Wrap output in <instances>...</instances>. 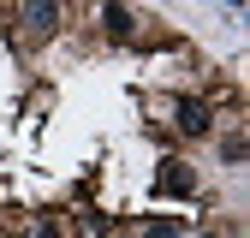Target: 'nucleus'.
<instances>
[{
	"instance_id": "obj_1",
	"label": "nucleus",
	"mask_w": 250,
	"mask_h": 238,
	"mask_svg": "<svg viewBox=\"0 0 250 238\" xmlns=\"http://www.w3.org/2000/svg\"><path fill=\"white\" fill-rule=\"evenodd\" d=\"M18 24L30 42H54L66 30V0H18Z\"/></svg>"
},
{
	"instance_id": "obj_7",
	"label": "nucleus",
	"mask_w": 250,
	"mask_h": 238,
	"mask_svg": "<svg viewBox=\"0 0 250 238\" xmlns=\"http://www.w3.org/2000/svg\"><path fill=\"white\" fill-rule=\"evenodd\" d=\"M143 238H179V220H149Z\"/></svg>"
},
{
	"instance_id": "obj_8",
	"label": "nucleus",
	"mask_w": 250,
	"mask_h": 238,
	"mask_svg": "<svg viewBox=\"0 0 250 238\" xmlns=\"http://www.w3.org/2000/svg\"><path fill=\"white\" fill-rule=\"evenodd\" d=\"M203 238H214V232H203Z\"/></svg>"
},
{
	"instance_id": "obj_4",
	"label": "nucleus",
	"mask_w": 250,
	"mask_h": 238,
	"mask_svg": "<svg viewBox=\"0 0 250 238\" xmlns=\"http://www.w3.org/2000/svg\"><path fill=\"white\" fill-rule=\"evenodd\" d=\"M137 24H143V18H137L131 6H119V0H107V6H102V30H107L113 42H137Z\"/></svg>"
},
{
	"instance_id": "obj_6",
	"label": "nucleus",
	"mask_w": 250,
	"mask_h": 238,
	"mask_svg": "<svg viewBox=\"0 0 250 238\" xmlns=\"http://www.w3.org/2000/svg\"><path fill=\"white\" fill-rule=\"evenodd\" d=\"M244 155H250V137H244V131H227V137H221V161H227V167H238Z\"/></svg>"
},
{
	"instance_id": "obj_3",
	"label": "nucleus",
	"mask_w": 250,
	"mask_h": 238,
	"mask_svg": "<svg viewBox=\"0 0 250 238\" xmlns=\"http://www.w3.org/2000/svg\"><path fill=\"white\" fill-rule=\"evenodd\" d=\"M155 197H197V173L167 155L161 167H155Z\"/></svg>"
},
{
	"instance_id": "obj_5",
	"label": "nucleus",
	"mask_w": 250,
	"mask_h": 238,
	"mask_svg": "<svg viewBox=\"0 0 250 238\" xmlns=\"http://www.w3.org/2000/svg\"><path fill=\"white\" fill-rule=\"evenodd\" d=\"M18 232L24 238H66V215H30Z\"/></svg>"
},
{
	"instance_id": "obj_2",
	"label": "nucleus",
	"mask_w": 250,
	"mask_h": 238,
	"mask_svg": "<svg viewBox=\"0 0 250 238\" xmlns=\"http://www.w3.org/2000/svg\"><path fill=\"white\" fill-rule=\"evenodd\" d=\"M214 125H221V119H214L208 96H179L173 101V131L179 137H214Z\"/></svg>"
}]
</instances>
